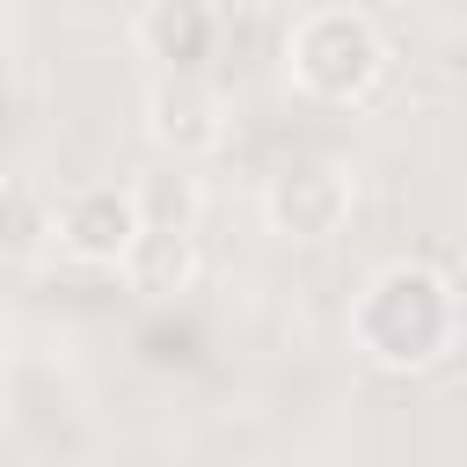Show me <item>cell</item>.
I'll use <instances>...</instances> for the list:
<instances>
[{"mask_svg": "<svg viewBox=\"0 0 467 467\" xmlns=\"http://www.w3.org/2000/svg\"><path fill=\"white\" fill-rule=\"evenodd\" d=\"M131 44L161 73H204V58L219 44V15L204 0H146L131 15Z\"/></svg>", "mask_w": 467, "mask_h": 467, "instance_id": "8992f818", "label": "cell"}, {"mask_svg": "<svg viewBox=\"0 0 467 467\" xmlns=\"http://www.w3.org/2000/svg\"><path fill=\"white\" fill-rule=\"evenodd\" d=\"M131 197H139V226H146V234H197V212H204L197 175H182V168H153V175L131 182Z\"/></svg>", "mask_w": 467, "mask_h": 467, "instance_id": "9c48e42d", "label": "cell"}, {"mask_svg": "<svg viewBox=\"0 0 467 467\" xmlns=\"http://www.w3.org/2000/svg\"><path fill=\"white\" fill-rule=\"evenodd\" d=\"M58 226V197L36 175H0V255H44Z\"/></svg>", "mask_w": 467, "mask_h": 467, "instance_id": "ba28073f", "label": "cell"}, {"mask_svg": "<svg viewBox=\"0 0 467 467\" xmlns=\"http://www.w3.org/2000/svg\"><path fill=\"white\" fill-rule=\"evenodd\" d=\"M146 226H139V197H131V182H80V190H66L58 197V226H51V248L58 255H73V263H124L131 255V241H139Z\"/></svg>", "mask_w": 467, "mask_h": 467, "instance_id": "5b68a950", "label": "cell"}, {"mask_svg": "<svg viewBox=\"0 0 467 467\" xmlns=\"http://www.w3.org/2000/svg\"><path fill=\"white\" fill-rule=\"evenodd\" d=\"M285 73L314 102H365L387 73V36L365 7H306L285 29Z\"/></svg>", "mask_w": 467, "mask_h": 467, "instance_id": "7a4b0ae2", "label": "cell"}, {"mask_svg": "<svg viewBox=\"0 0 467 467\" xmlns=\"http://www.w3.org/2000/svg\"><path fill=\"white\" fill-rule=\"evenodd\" d=\"M139 117H146V139L175 168L197 161V153H212L226 139V95L204 73H153L146 95H139Z\"/></svg>", "mask_w": 467, "mask_h": 467, "instance_id": "277c9868", "label": "cell"}, {"mask_svg": "<svg viewBox=\"0 0 467 467\" xmlns=\"http://www.w3.org/2000/svg\"><path fill=\"white\" fill-rule=\"evenodd\" d=\"M460 343V292L438 263L394 255L350 299V350L379 372H431Z\"/></svg>", "mask_w": 467, "mask_h": 467, "instance_id": "6da1fadb", "label": "cell"}, {"mask_svg": "<svg viewBox=\"0 0 467 467\" xmlns=\"http://www.w3.org/2000/svg\"><path fill=\"white\" fill-rule=\"evenodd\" d=\"M197 270H204L197 234H139L131 255L117 263V277H124L131 292H146V299H175V292H190Z\"/></svg>", "mask_w": 467, "mask_h": 467, "instance_id": "52a82bcc", "label": "cell"}, {"mask_svg": "<svg viewBox=\"0 0 467 467\" xmlns=\"http://www.w3.org/2000/svg\"><path fill=\"white\" fill-rule=\"evenodd\" d=\"M350 204H358V182L350 168L336 161H285L270 182H263V226L285 234V241H336L350 226Z\"/></svg>", "mask_w": 467, "mask_h": 467, "instance_id": "3957f363", "label": "cell"}, {"mask_svg": "<svg viewBox=\"0 0 467 467\" xmlns=\"http://www.w3.org/2000/svg\"><path fill=\"white\" fill-rule=\"evenodd\" d=\"M15 44V7H0V51Z\"/></svg>", "mask_w": 467, "mask_h": 467, "instance_id": "30bf717a", "label": "cell"}]
</instances>
